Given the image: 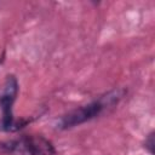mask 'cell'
Here are the masks:
<instances>
[{"instance_id": "6da1fadb", "label": "cell", "mask_w": 155, "mask_h": 155, "mask_svg": "<svg viewBox=\"0 0 155 155\" xmlns=\"http://www.w3.org/2000/svg\"><path fill=\"white\" fill-rule=\"evenodd\" d=\"M126 92L127 91L125 88H113L98 96L93 101L68 111L58 120L57 128L70 130L104 115L105 113L113 110L121 102V99L126 96Z\"/></svg>"}, {"instance_id": "7a4b0ae2", "label": "cell", "mask_w": 155, "mask_h": 155, "mask_svg": "<svg viewBox=\"0 0 155 155\" xmlns=\"http://www.w3.org/2000/svg\"><path fill=\"white\" fill-rule=\"evenodd\" d=\"M0 153L6 155H56L51 140L40 134H23L0 142Z\"/></svg>"}, {"instance_id": "3957f363", "label": "cell", "mask_w": 155, "mask_h": 155, "mask_svg": "<svg viewBox=\"0 0 155 155\" xmlns=\"http://www.w3.org/2000/svg\"><path fill=\"white\" fill-rule=\"evenodd\" d=\"M19 85L15 75H7L0 91V131L2 132H16L24 127L29 120H17L13 116V104L17 99Z\"/></svg>"}, {"instance_id": "277c9868", "label": "cell", "mask_w": 155, "mask_h": 155, "mask_svg": "<svg viewBox=\"0 0 155 155\" xmlns=\"http://www.w3.org/2000/svg\"><path fill=\"white\" fill-rule=\"evenodd\" d=\"M144 148H145V150H148V153L150 155L154 154V133L153 132H150L148 136H145Z\"/></svg>"}]
</instances>
